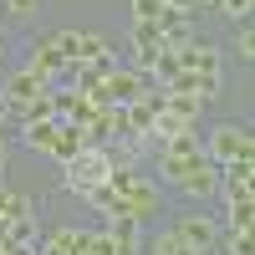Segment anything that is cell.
I'll list each match as a JSON object with an SVG mask.
<instances>
[{
    "mask_svg": "<svg viewBox=\"0 0 255 255\" xmlns=\"http://www.w3.org/2000/svg\"><path fill=\"white\" fill-rule=\"evenodd\" d=\"M108 174H113V153H108V148H92V143L67 163V184L77 189V194H87V189L108 184Z\"/></svg>",
    "mask_w": 255,
    "mask_h": 255,
    "instance_id": "1",
    "label": "cell"
},
{
    "mask_svg": "<svg viewBox=\"0 0 255 255\" xmlns=\"http://www.w3.org/2000/svg\"><path fill=\"white\" fill-rule=\"evenodd\" d=\"M204 158L225 168V163H235V158H255V138H250V128H235V123H225L209 133V148H204Z\"/></svg>",
    "mask_w": 255,
    "mask_h": 255,
    "instance_id": "2",
    "label": "cell"
},
{
    "mask_svg": "<svg viewBox=\"0 0 255 255\" xmlns=\"http://www.w3.org/2000/svg\"><path fill=\"white\" fill-rule=\"evenodd\" d=\"M102 97H108V108H128V102H138L143 97V72H113V77H102Z\"/></svg>",
    "mask_w": 255,
    "mask_h": 255,
    "instance_id": "3",
    "label": "cell"
},
{
    "mask_svg": "<svg viewBox=\"0 0 255 255\" xmlns=\"http://www.w3.org/2000/svg\"><path fill=\"white\" fill-rule=\"evenodd\" d=\"M26 72H31V77H41L46 87H56V82H61V72H67V61L56 56V46H51V41H41V46H31Z\"/></svg>",
    "mask_w": 255,
    "mask_h": 255,
    "instance_id": "4",
    "label": "cell"
},
{
    "mask_svg": "<svg viewBox=\"0 0 255 255\" xmlns=\"http://www.w3.org/2000/svg\"><path fill=\"white\" fill-rule=\"evenodd\" d=\"M174 235H179L189 250H199V255H204L209 245H215V225H209L204 215H179V220H174Z\"/></svg>",
    "mask_w": 255,
    "mask_h": 255,
    "instance_id": "5",
    "label": "cell"
},
{
    "mask_svg": "<svg viewBox=\"0 0 255 255\" xmlns=\"http://www.w3.org/2000/svg\"><path fill=\"white\" fill-rule=\"evenodd\" d=\"M179 67H184L189 77H220V51L204 46V41H199V46L189 41V46L179 51Z\"/></svg>",
    "mask_w": 255,
    "mask_h": 255,
    "instance_id": "6",
    "label": "cell"
},
{
    "mask_svg": "<svg viewBox=\"0 0 255 255\" xmlns=\"http://www.w3.org/2000/svg\"><path fill=\"white\" fill-rule=\"evenodd\" d=\"M41 92H51V87H46L41 77H31L26 67H20V72H15V77L5 82V87H0V97H5L10 108H26V102H31V97H41Z\"/></svg>",
    "mask_w": 255,
    "mask_h": 255,
    "instance_id": "7",
    "label": "cell"
},
{
    "mask_svg": "<svg viewBox=\"0 0 255 255\" xmlns=\"http://www.w3.org/2000/svg\"><path fill=\"white\" fill-rule=\"evenodd\" d=\"M133 46H138V72H148V67H153V56L168 51L153 20H133Z\"/></svg>",
    "mask_w": 255,
    "mask_h": 255,
    "instance_id": "8",
    "label": "cell"
},
{
    "mask_svg": "<svg viewBox=\"0 0 255 255\" xmlns=\"http://www.w3.org/2000/svg\"><path fill=\"white\" fill-rule=\"evenodd\" d=\"M108 235H113V245H118L123 255H138V250H143V220H138V215H118V220L108 225Z\"/></svg>",
    "mask_w": 255,
    "mask_h": 255,
    "instance_id": "9",
    "label": "cell"
},
{
    "mask_svg": "<svg viewBox=\"0 0 255 255\" xmlns=\"http://www.w3.org/2000/svg\"><path fill=\"white\" fill-rule=\"evenodd\" d=\"M87 240H92V230H56L36 255H87Z\"/></svg>",
    "mask_w": 255,
    "mask_h": 255,
    "instance_id": "10",
    "label": "cell"
},
{
    "mask_svg": "<svg viewBox=\"0 0 255 255\" xmlns=\"http://www.w3.org/2000/svg\"><path fill=\"white\" fill-rule=\"evenodd\" d=\"M82 148H87V138H82V128H72V123H61V133H56V143L46 148V153L56 158V163H72Z\"/></svg>",
    "mask_w": 255,
    "mask_h": 255,
    "instance_id": "11",
    "label": "cell"
},
{
    "mask_svg": "<svg viewBox=\"0 0 255 255\" xmlns=\"http://www.w3.org/2000/svg\"><path fill=\"white\" fill-rule=\"evenodd\" d=\"M215 184H220V168L204 158V163H199V168H194V174H189L179 189H184V194H194V199H204V194H215Z\"/></svg>",
    "mask_w": 255,
    "mask_h": 255,
    "instance_id": "12",
    "label": "cell"
},
{
    "mask_svg": "<svg viewBox=\"0 0 255 255\" xmlns=\"http://www.w3.org/2000/svg\"><path fill=\"white\" fill-rule=\"evenodd\" d=\"M87 204H97L102 215H113V220H118V215H133V209H128V199L118 194L113 184H97V189H87Z\"/></svg>",
    "mask_w": 255,
    "mask_h": 255,
    "instance_id": "13",
    "label": "cell"
},
{
    "mask_svg": "<svg viewBox=\"0 0 255 255\" xmlns=\"http://www.w3.org/2000/svg\"><path fill=\"white\" fill-rule=\"evenodd\" d=\"M158 153H168V158H204V143L194 138V128H184V133H174Z\"/></svg>",
    "mask_w": 255,
    "mask_h": 255,
    "instance_id": "14",
    "label": "cell"
},
{
    "mask_svg": "<svg viewBox=\"0 0 255 255\" xmlns=\"http://www.w3.org/2000/svg\"><path fill=\"white\" fill-rule=\"evenodd\" d=\"M199 108H204V102H199L194 92H168V102H163V113H174V118H179V123H189V128H194Z\"/></svg>",
    "mask_w": 255,
    "mask_h": 255,
    "instance_id": "15",
    "label": "cell"
},
{
    "mask_svg": "<svg viewBox=\"0 0 255 255\" xmlns=\"http://www.w3.org/2000/svg\"><path fill=\"white\" fill-rule=\"evenodd\" d=\"M20 133H26V143H31V148H51V143H56V133H61V123H56V118H46V123H26Z\"/></svg>",
    "mask_w": 255,
    "mask_h": 255,
    "instance_id": "16",
    "label": "cell"
},
{
    "mask_svg": "<svg viewBox=\"0 0 255 255\" xmlns=\"http://www.w3.org/2000/svg\"><path fill=\"white\" fill-rule=\"evenodd\" d=\"M250 225H255V204L235 199V204H230V235H250Z\"/></svg>",
    "mask_w": 255,
    "mask_h": 255,
    "instance_id": "17",
    "label": "cell"
},
{
    "mask_svg": "<svg viewBox=\"0 0 255 255\" xmlns=\"http://www.w3.org/2000/svg\"><path fill=\"white\" fill-rule=\"evenodd\" d=\"M5 235H10V245H36V215L10 220V225H5Z\"/></svg>",
    "mask_w": 255,
    "mask_h": 255,
    "instance_id": "18",
    "label": "cell"
},
{
    "mask_svg": "<svg viewBox=\"0 0 255 255\" xmlns=\"http://www.w3.org/2000/svg\"><path fill=\"white\" fill-rule=\"evenodd\" d=\"M153 255H199V250H189V245L174 235V230H163V235L153 240Z\"/></svg>",
    "mask_w": 255,
    "mask_h": 255,
    "instance_id": "19",
    "label": "cell"
},
{
    "mask_svg": "<svg viewBox=\"0 0 255 255\" xmlns=\"http://www.w3.org/2000/svg\"><path fill=\"white\" fill-rule=\"evenodd\" d=\"M0 215H5V225H10V220H26V215H31V199H26V194H5Z\"/></svg>",
    "mask_w": 255,
    "mask_h": 255,
    "instance_id": "20",
    "label": "cell"
},
{
    "mask_svg": "<svg viewBox=\"0 0 255 255\" xmlns=\"http://www.w3.org/2000/svg\"><path fill=\"white\" fill-rule=\"evenodd\" d=\"M235 56H240V61L255 56V31H250V20H240V31H235Z\"/></svg>",
    "mask_w": 255,
    "mask_h": 255,
    "instance_id": "21",
    "label": "cell"
},
{
    "mask_svg": "<svg viewBox=\"0 0 255 255\" xmlns=\"http://www.w3.org/2000/svg\"><path fill=\"white\" fill-rule=\"evenodd\" d=\"M250 5H255V0H215V10H225L235 26H240V20H250Z\"/></svg>",
    "mask_w": 255,
    "mask_h": 255,
    "instance_id": "22",
    "label": "cell"
},
{
    "mask_svg": "<svg viewBox=\"0 0 255 255\" xmlns=\"http://www.w3.org/2000/svg\"><path fill=\"white\" fill-rule=\"evenodd\" d=\"M220 179H245V184H250V179H255V158H235V163H225V168H220Z\"/></svg>",
    "mask_w": 255,
    "mask_h": 255,
    "instance_id": "23",
    "label": "cell"
},
{
    "mask_svg": "<svg viewBox=\"0 0 255 255\" xmlns=\"http://www.w3.org/2000/svg\"><path fill=\"white\" fill-rule=\"evenodd\" d=\"M87 72H92V77H113V72H118V56H113V46L102 51V56H92V61H87Z\"/></svg>",
    "mask_w": 255,
    "mask_h": 255,
    "instance_id": "24",
    "label": "cell"
},
{
    "mask_svg": "<svg viewBox=\"0 0 255 255\" xmlns=\"http://www.w3.org/2000/svg\"><path fill=\"white\" fill-rule=\"evenodd\" d=\"M235 199H250V184L245 179H225V204H235Z\"/></svg>",
    "mask_w": 255,
    "mask_h": 255,
    "instance_id": "25",
    "label": "cell"
},
{
    "mask_svg": "<svg viewBox=\"0 0 255 255\" xmlns=\"http://www.w3.org/2000/svg\"><path fill=\"white\" fill-rule=\"evenodd\" d=\"M163 10V0H133V20H153Z\"/></svg>",
    "mask_w": 255,
    "mask_h": 255,
    "instance_id": "26",
    "label": "cell"
},
{
    "mask_svg": "<svg viewBox=\"0 0 255 255\" xmlns=\"http://www.w3.org/2000/svg\"><path fill=\"white\" fill-rule=\"evenodd\" d=\"M36 5H41V0H5V15H20V20H26V15H36Z\"/></svg>",
    "mask_w": 255,
    "mask_h": 255,
    "instance_id": "27",
    "label": "cell"
},
{
    "mask_svg": "<svg viewBox=\"0 0 255 255\" xmlns=\"http://www.w3.org/2000/svg\"><path fill=\"white\" fill-rule=\"evenodd\" d=\"M230 255H255L250 250V235H230Z\"/></svg>",
    "mask_w": 255,
    "mask_h": 255,
    "instance_id": "28",
    "label": "cell"
},
{
    "mask_svg": "<svg viewBox=\"0 0 255 255\" xmlns=\"http://www.w3.org/2000/svg\"><path fill=\"white\" fill-rule=\"evenodd\" d=\"M0 168H5V133H0Z\"/></svg>",
    "mask_w": 255,
    "mask_h": 255,
    "instance_id": "29",
    "label": "cell"
},
{
    "mask_svg": "<svg viewBox=\"0 0 255 255\" xmlns=\"http://www.w3.org/2000/svg\"><path fill=\"white\" fill-rule=\"evenodd\" d=\"M204 5H215V0H204Z\"/></svg>",
    "mask_w": 255,
    "mask_h": 255,
    "instance_id": "30",
    "label": "cell"
}]
</instances>
